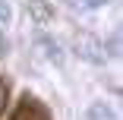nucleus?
<instances>
[{
	"label": "nucleus",
	"mask_w": 123,
	"mask_h": 120,
	"mask_svg": "<svg viewBox=\"0 0 123 120\" xmlns=\"http://www.w3.org/2000/svg\"><path fill=\"white\" fill-rule=\"evenodd\" d=\"M13 120H51V114H47L35 98H22L19 111L13 114Z\"/></svg>",
	"instance_id": "1"
},
{
	"label": "nucleus",
	"mask_w": 123,
	"mask_h": 120,
	"mask_svg": "<svg viewBox=\"0 0 123 120\" xmlns=\"http://www.w3.org/2000/svg\"><path fill=\"white\" fill-rule=\"evenodd\" d=\"M76 47H79L82 57H88V60H95V63L104 60V54H101V41H95V38H88V35H79V38H76Z\"/></svg>",
	"instance_id": "2"
},
{
	"label": "nucleus",
	"mask_w": 123,
	"mask_h": 120,
	"mask_svg": "<svg viewBox=\"0 0 123 120\" xmlns=\"http://www.w3.org/2000/svg\"><path fill=\"white\" fill-rule=\"evenodd\" d=\"M88 120H117V114H114L107 104H92V111H88Z\"/></svg>",
	"instance_id": "3"
},
{
	"label": "nucleus",
	"mask_w": 123,
	"mask_h": 120,
	"mask_svg": "<svg viewBox=\"0 0 123 120\" xmlns=\"http://www.w3.org/2000/svg\"><path fill=\"white\" fill-rule=\"evenodd\" d=\"M76 10H95V6H101V3H107V0H69Z\"/></svg>",
	"instance_id": "4"
},
{
	"label": "nucleus",
	"mask_w": 123,
	"mask_h": 120,
	"mask_svg": "<svg viewBox=\"0 0 123 120\" xmlns=\"http://www.w3.org/2000/svg\"><path fill=\"white\" fill-rule=\"evenodd\" d=\"M3 101H6V82L0 79V111H3Z\"/></svg>",
	"instance_id": "5"
}]
</instances>
